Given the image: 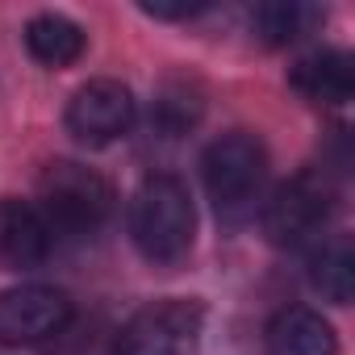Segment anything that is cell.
<instances>
[{"label": "cell", "mask_w": 355, "mask_h": 355, "mask_svg": "<svg viewBox=\"0 0 355 355\" xmlns=\"http://www.w3.org/2000/svg\"><path fill=\"white\" fill-rule=\"evenodd\" d=\"M130 234H134V247L150 263H180L193 251L197 209L180 175L155 171L138 184L130 201Z\"/></svg>", "instance_id": "1"}, {"label": "cell", "mask_w": 355, "mask_h": 355, "mask_svg": "<svg viewBox=\"0 0 355 355\" xmlns=\"http://www.w3.org/2000/svg\"><path fill=\"white\" fill-rule=\"evenodd\" d=\"M201 175H205V193L214 201V214L226 226H243L255 218V209L263 205V189H268V150L255 134L234 130L222 134L218 142H209L205 159H201Z\"/></svg>", "instance_id": "2"}, {"label": "cell", "mask_w": 355, "mask_h": 355, "mask_svg": "<svg viewBox=\"0 0 355 355\" xmlns=\"http://www.w3.org/2000/svg\"><path fill=\"white\" fill-rule=\"evenodd\" d=\"M34 209L42 214L51 239H84V234H96L113 214V189L92 167L51 163L38 180Z\"/></svg>", "instance_id": "3"}, {"label": "cell", "mask_w": 355, "mask_h": 355, "mask_svg": "<svg viewBox=\"0 0 355 355\" xmlns=\"http://www.w3.org/2000/svg\"><path fill=\"white\" fill-rule=\"evenodd\" d=\"M205 326L201 301L167 297L142 305L113 338V355H197Z\"/></svg>", "instance_id": "4"}, {"label": "cell", "mask_w": 355, "mask_h": 355, "mask_svg": "<svg viewBox=\"0 0 355 355\" xmlns=\"http://www.w3.org/2000/svg\"><path fill=\"white\" fill-rule=\"evenodd\" d=\"M334 209V193L318 171H301L288 184H280L272 193V201L263 205V234L272 247H305L322 234V226L330 222Z\"/></svg>", "instance_id": "5"}, {"label": "cell", "mask_w": 355, "mask_h": 355, "mask_svg": "<svg viewBox=\"0 0 355 355\" xmlns=\"http://www.w3.org/2000/svg\"><path fill=\"white\" fill-rule=\"evenodd\" d=\"M134 117H138V101L117 80H88L67 101V130L84 146H109L125 138L134 130Z\"/></svg>", "instance_id": "6"}, {"label": "cell", "mask_w": 355, "mask_h": 355, "mask_svg": "<svg viewBox=\"0 0 355 355\" xmlns=\"http://www.w3.org/2000/svg\"><path fill=\"white\" fill-rule=\"evenodd\" d=\"M67 322H71V301L51 284H17L0 293V343L9 347L46 343Z\"/></svg>", "instance_id": "7"}, {"label": "cell", "mask_w": 355, "mask_h": 355, "mask_svg": "<svg viewBox=\"0 0 355 355\" xmlns=\"http://www.w3.org/2000/svg\"><path fill=\"white\" fill-rule=\"evenodd\" d=\"M51 230L42 214L26 201L5 197L0 201V263L9 268H34L51 255Z\"/></svg>", "instance_id": "8"}, {"label": "cell", "mask_w": 355, "mask_h": 355, "mask_svg": "<svg viewBox=\"0 0 355 355\" xmlns=\"http://www.w3.org/2000/svg\"><path fill=\"white\" fill-rule=\"evenodd\" d=\"M268 355H338V338H334V326L305 309V305H293V309H280L268 326Z\"/></svg>", "instance_id": "9"}, {"label": "cell", "mask_w": 355, "mask_h": 355, "mask_svg": "<svg viewBox=\"0 0 355 355\" xmlns=\"http://www.w3.org/2000/svg\"><path fill=\"white\" fill-rule=\"evenodd\" d=\"M288 80L305 101H318V105H347L355 92V71L343 51H313L297 59Z\"/></svg>", "instance_id": "10"}, {"label": "cell", "mask_w": 355, "mask_h": 355, "mask_svg": "<svg viewBox=\"0 0 355 355\" xmlns=\"http://www.w3.org/2000/svg\"><path fill=\"white\" fill-rule=\"evenodd\" d=\"M26 51L42 67H71L84 55V30L63 13H38L26 26Z\"/></svg>", "instance_id": "11"}, {"label": "cell", "mask_w": 355, "mask_h": 355, "mask_svg": "<svg viewBox=\"0 0 355 355\" xmlns=\"http://www.w3.org/2000/svg\"><path fill=\"white\" fill-rule=\"evenodd\" d=\"M201 113H205V101H201V88L197 84H189V80H167L155 92L150 130L159 138H184L189 130H197Z\"/></svg>", "instance_id": "12"}, {"label": "cell", "mask_w": 355, "mask_h": 355, "mask_svg": "<svg viewBox=\"0 0 355 355\" xmlns=\"http://www.w3.org/2000/svg\"><path fill=\"white\" fill-rule=\"evenodd\" d=\"M309 280L313 288L334 301V305H347L351 293H355V251H351V239L347 234H334L330 243H322L309 259Z\"/></svg>", "instance_id": "13"}, {"label": "cell", "mask_w": 355, "mask_h": 355, "mask_svg": "<svg viewBox=\"0 0 355 355\" xmlns=\"http://www.w3.org/2000/svg\"><path fill=\"white\" fill-rule=\"evenodd\" d=\"M318 21H322V9L301 5V0H272V5H255L251 9V26H255V34L268 46L301 42Z\"/></svg>", "instance_id": "14"}, {"label": "cell", "mask_w": 355, "mask_h": 355, "mask_svg": "<svg viewBox=\"0 0 355 355\" xmlns=\"http://www.w3.org/2000/svg\"><path fill=\"white\" fill-rule=\"evenodd\" d=\"M205 9H209L205 0H146L142 5V13H150L159 21H189V17H197Z\"/></svg>", "instance_id": "15"}]
</instances>
